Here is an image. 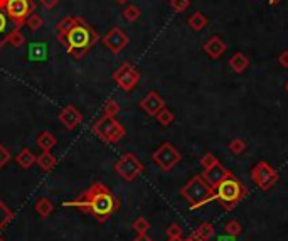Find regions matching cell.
<instances>
[{"instance_id":"obj_1","label":"cell","mask_w":288,"mask_h":241,"mask_svg":"<svg viewBox=\"0 0 288 241\" xmlns=\"http://www.w3.org/2000/svg\"><path fill=\"white\" fill-rule=\"evenodd\" d=\"M58 41L74 59H83L100 41L98 32L80 16H68L58 24Z\"/></svg>"},{"instance_id":"obj_2","label":"cell","mask_w":288,"mask_h":241,"mask_svg":"<svg viewBox=\"0 0 288 241\" xmlns=\"http://www.w3.org/2000/svg\"><path fill=\"white\" fill-rule=\"evenodd\" d=\"M66 207H76L85 214H90L98 222H106L118 211L120 201L103 182H95L74 201L64 202Z\"/></svg>"},{"instance_id":"obj_3","label":"cell","mask_w":288,"mask_h":241,"mask_svg":"<svg viewBox=\"0 0 288 241\" xmlns=\"http://www.w3.org/2000/svg\"><path fill=\"white\" fill-rule=\"evenodd\" d=\"M214 189H216V199L219 201L222 209L226 211H233L243 201L246 194H248L246 185L233 172H229V175L222 182L217 184Z\"/></svg>"},{"instance_id":"obj_4","label":"cell","mask_w":288,"mask_h":241,"mask_svg":"<svg viewBox=\"0 0 288 241\" xmlns=\"http://www.w3.org/2000/svg\"><path fill=\"white\" fill-rule=\"evenodd\" d=\"M180 196L189 202L190 209H197L201 206H206L207 202L216 199V189L211 184L206 182L202 175H194L187 184L180 189Z\"/></svg>"},{"instance_id":"obj_5","label":"cell","mask_w":288,"mask_h":241,"mask_svg":"<svg viewBox=\"0 0 288 241\" xmlns=\"http://www.w3.org/2000/svg\"><path fill=\"white\" fill-rule=\"evenodd\" d=\"M91 132L106 143H117L125 137L123 125L115 117H106V115L91 125Z\"/></svg>"},{"instance_id":"obj_6","label":"cell","mask_w":288,"mask_h":241,"mask_svg":"<svg viewBox=\"0 0 288 241\" xmlns=\"http://www.w3.org/2000/svg\"><path fill=\"white\" fill-rule=\"evenodd\" d=\"M0 11L6 12L16 27L26 26L27 17L36 12V4L32 0H0Z\"/></svg>"},{"instance_id":"obj_7","label":"cell","mask_w":288,"mask_h":241,"mask_svg":"<svg viewBox=\"0 0 288 241\" xmlns=\"http://www.w3.org/2000/svg\"><path fill=\"white\" fill-rule=\"evenodd\" d=\"M145 167L140 162L137 155L133 154H123L122 157L118 159V162L115 164V172L118 174V177H122L125 182H132L135 180L138 175H140Z\"/></svg>"},{"instance_id":"obj_8","label":"cell","mask_w":288,"mask_h":241,"mask_svg":"<svg viewBox=\"0 0 288 241\" xmlns=\"http://www.w3.org/2000/svg\"><path fill=\"white\" fill-rule=\"evenodd\" d=\"M180 159H182L180 152L169 142L162 143V145L152 154V160L155 162L164 172H169V170L174 169V167L180 162Z\"/></svg>"},{"instance_id":"obj_9","label":"cell","mask_w":288,"mask_h":241,"mask_svg":"<svg viewBox=\"0 0 288 241\" xmlns=\"http://www.w3.org/2000/svg\"><path fill=\"white\" fill-rule=\"evenodd\" d=\"M249 174H251L253 182L256 184L261 191H268V189H271L273 185L278 182V179H280V175H278L276 170L264 160L258 162Z\"/></svg>"},{"instance_id":"obj_10","label":"cell","mask_w":288,"mask_h":241,"mask_svg":"<svg viewBox=\"0 0 288 241\" xmlns=\"http://www.w3.org/2000/svg\"><path fill=\"white\" fill-rule=\"evenodd\" d=\"M138 80H140V73H138V69L130 61L123 63L122 66L113 73V81L127 93L132 91L133 88L138 85Z\"/></svg>"},{"instance_id":"obj_11","label":"cell","mask_w":288,"mask_h":241,"mask_svg":"<svg viewBox=\"0 0 288 241\" xmlns=\"http://www.w3.org/2000/svg\"><path fill=\"white\" fill-rule=\"evenodd\" d=\"M128 36L125 34V31L122 27H113V29H110L106 34L103 36V39H101V43L108 51H111L113 54H120L122 51L128 46Z\"/></svg>"},{"instance_id":"obj_12","label":"cell","mask_w":288,"mask_h":241,"mask_svg":"<svg viewBox=\"0 0 288 241\" xmlns=\"http://www.w3.org/2000/svg\"><path fill=\"white\" fill-rule=\"evenodd\" d=\"M165 106V100L157 91H148L140 100V108L145 111L148 117H155L159 111Z\"/></svg>"},{"instance_id":"obj_13","label":"cell","mask_w":288,"mask_h":241,"mask_svg":"<svg viewBox=\"0 0 288 241\" xmlns=\"http://www.w3.org/2000/svg\"><path fill=\"white\" fill-rule=\"evenodd\" d=\"M59 122H61L64 127H66L68 130H74L83 122V115H81V111L76 108V106H73V105H68V106H64V108L59 111Z\"/></svg>"},{"instance_id":"obj_14","label":"cell","mask_w":288,"mask_h":241,"mask_svg":"<svg viewBox=\"0 0 288 241\" xmlns=\"http://www.w3.org/2000/svg\"><path fill=\"white\" fill-rule=\"evenodd\" d=\"M204 53L207 54V58L211 59H219L222 58V54L227 51V44L222 41V37L219 36H211L209 39H206V43L202 46Z\"/></svg>"},{"instance_id":"obj_15","label":"cell","mask_w":288,"mask_h":241,"mask_svg":"<svg viewBox=\"0 0 288 241\" xmlns=\"http://www.w3.org/2000/svg\"><path fill=\"white\" fill-rule=\"evenodd\" d=\"M231 170H227L224 165H221L219 162H217L216 165H212V167H209V169H204V172L201 174L204 179H206V182L207 184H211L212 187H216L217 184L222 182L227 175H229Z\"/></svg>"},{"instance_id":"obj_16","label":"cell","mask_w":288,"mask_h":241,"mask_svg":"<svg viewBox=\"0 0 288 241\" xmlns=\"http://www.w3.org/2000/svg\"><path fill=\"white\" fill-rule=\"evenodd\" d=\"M248 66H249V59L248 56L243 53H236L229 58V68L233 69L236 74L244 73L246 69H248Z\"/></svg>"},{"instance_id":"obj_17","label":"cell","mask_w":288,"mask_h":241,"mask_svg":"<svg viewBox=\"0 0 288 241\" xmlns=\"http://www.w3.org/2000/svg\"><path fill=\"white\" fill-rule=\"evenodd\" d=\"M36 164L39 165V169L44 170V172H51L56 167V164H58V159H56L51 152H43L39 157H36Z\"/></svg>"},{"instance_id":"obj_18","label":"cell","mask_w":288,"mask_h":241,"mask_svg":"<svg viewBox=\"0 0 288 241\" xmlns=\"http://www.w3.org/2000/svg\"><path fill=\"white\" fill-rule=\"evenodd\" d=\"M4 44H9L12 48H22L26 44V37L21 32V27H14V29L9 32V36L2 41Z\"/></svg>"},{"instance_id":"obj_19","label":"cell","mask_w":288,"mask_h":241,"mask_svg":"<svg viewBox=\"0 0 288 241\" xmlns=\"http://www.w3.org/2000/svg\"><path fill=\"white\" fill-rule=\"evenodd\" d=\"M207 22H209L207 17L204 16L202 12H194V14H190V17L187 19V26H189L192 31H196V32H201L202 29H206Z\"/></svg>"},{"instance_id":"obj_20","label":"cell","mask_w":288,"mask_h":241,"mask_svg":"<svg viewBox=\"0 0 288 241\" xmlns=\"http://www.w3.org/2000/svg\"><path fill=\"white\" fill-rule=\"evenodd\" d=\"M34 209H36L37 214L43 217V219H46V217H49L51 212L54 211V202L48 197H41V199H37Z\"/></svg>"},{"instance_id":"obj_21","label":"cell","mask_w":288,"mask_h":241,"mask_svg":"<svg viewBox=\"0 0 288 241\" xmlns=\"http://www.w3.org/2000/svg\"><path fill=\"white\" fill-rule=\"evenodd\" d=\"M58 143V138H56L51 132H43L39 137H37V147L43 152H51V148L56 147Z\"/></svg>"},{"instance_id":"obj_22","label":"cell","mask_w":288,"mask_h":241,"mask_svg":"<svg viewBox=\"0 0 288 241\" xmlns=\"http://www.w3.org/2000/svg\"><path fill=\"white\" fill-rule=\"evenodd\" d=\"M48 58V46L36 43L29 46V59L31 61H44Z\"/></svg>"},{"instance_id":"obj_23","label":"cell","mask_w":288,"mask_h":241,"mask_svg":"<svg viewBox=\"0 0 288 241\" xmlns=\"http://www.w3.org/2000/svg\"><path fill=\"white\" fill-rule=\"evenodd\" d=\"M16 162L22 167V169L27 170L36 164V155L32 154L29 148H22V150L19 152V155L16 157Z\"/></svg>"},{"instance_id":"obj_24","label":"cell","mask_w":288,"mask_h":241,"mask_svg":"<svg viewBox=\"0 0 288 241\" xmlns=\"http://www.w3.org/2000/svg\"><path fill=\"white\" fill-rule=\"evenodd\" d=\"M194 233H196L202 241H207L214 236V226H212L211 222H201Z\"/></svg>"},{"instance_id":"obj_25","label":"cell","mask_w":288,"mask_h":241,"mask_svg":"<svg viewBox=\"0 0 288 241\" xmlns=\"http://www.w3.org/2000/svg\"><path fill=\"white\" fill-rule=\"evenodd\" d=\"M155 118H157V122L162 125V127H170V125L174 123V113H172V110L165 108V106L155 115Z\"/></svg>"},{"instance_id":"obj_26","label":"cell","mask_w":288,"mask_h":241,"mask_svg":"<svg viewBox=\"0 0 288 241\" xmlns=\"http://www.w3.org/2000/svg\"><path fill=\"white\" fill-rule=\"evenodd\" d=\"M122 14H123L125 21L130 22V24H133V22H137L138 19H140L142 11H140V9H138L137 6H128V7H125V11H123Z\"/></svg>"},{"instance_id":"obj_27","label":"cell","mask_w":288,"mask_h":241,"mask_svg":"<svg viewBox=\"0 0 288 241\" xmlns=\"http://www.w3.org/2000/svg\"><path fill=\"white\" fill-rule=\"evenodd\" d=\"M12 219H14V212L6 206V202L0 201V231L6 228V226H7Z\"/></svg>"},{"instance_id":"obj_28","label":"cell","mask_w":288,"mask_h":241,"mask_svg":"<svg viewBox=\"0 0 288 241\" xmlns=\"http://www.w3.org/2000/svg\"><path fill=\"white\" fill-rule=\"evenodd\" d=\"M26 26L29 27V31L32 32H36V31H39L41 27L44 26V21H43V17L39 16V14H36V12H32L29 17H27V21H26Z\"/></svg>"},{"instance_id":"obj_29","label":"cell","mask_w":288,"mask_h":241,"mask_svg":"<svg viewBox=\"0 0 288 241\" xmlns=\"http://www.w3.org/2000/svg\"><path fill=\"white\" fill-rule=\"evenodd\" d=\"M132 228L135 229L138 234H147L148 229H150V222H148L145 217H137V219L132 222Z\"/></svg>"},{"instance_id":"obj_30","label":"cell","mask_w":288,"mask_h":241,"mask_svg":"<svg viewBox=\"0 0 288 241\" xmlns=\"http://www.w3.org/2000/svg\"><path fill=\"white\" fill-rule=\"evenodd\" d=\"M227 148H229V152L233 155H241L246 150V142L241 140V138H234V140L229 143V147H227Z\"/></svg>"},{"instance_id":"obj_31","label":"cell","mask_w":288,"mask_h":241,"mask_svg":"<svg viewBox=\"0 0 288 241\" xmlns=\"http://www.w3.org/2000/svg\"><path fill=\"white\" fill-rule=\"evenodd\" d=\"M224 231H226V234H231V236H239V234H241V231H243V228H241L239 221L231 219V221H227V222H226Z\"/></svg>"},{"instance_id":"obj_32","label":"cell","mask_w":288,"mask_h":241,"mask_svg":"<svg viewBox=\"0 0 288 241\" xmlns=\"http://www.w3.org/2000/svg\"><path fill=\"white\" fill-rule=\"evenodd\" d=\"M118 111H120V105L115 100H108L103 106V115H106V117H117Z\"/></svg>"},{"instance_id":"obj_33","label":"cell","mask_w":288,"mask_h":241,"mask_svg":"<svg viewBox=\"0 0 288 241\" xmlns=\"http://www.w3.org/2000/svg\"><path fill=\"white\" fill-rule=\"evenodd\" d=\"M190 7V0H170V9L175 14H182Z\"/></svg>"},{"instance_id":"obj_34","label":"cell","mask_w":288,"mask_h":241,"mask_svg":"<svg viewBox=\"0 0 288 241\" xmlns=\"http://www.w3.org/2000/svg\"><path fill=\"white\" fill-rule=\"evenodd\" d=\"M199 162H201V165L204 167V169H209V167L216 165L219 160H217V157L212 154V152H207V154H204L201 157V160H199Z\"/></svg>"},{"instance_id":"obj_35","label":"cell","mask_w":288,"mask_h":241,"mask_svg":"<svg viewBox=\"0 0 288 241\" xmlns=\"http://www.w3.org/2000/svg\"><path fill=\"white\" fill-rule=\"evenodd\" d=\"M9 162H11V152L0 143V169H4Z\"/></svg>"},{"instance_id":"obj_36","label":"cell","mask_w":288,"mask_h":241,"mask_svg":"<svg viewBox=\"0 0 288 241\" xmlns=\"http://www.w3.org/2000/svg\"><path fill=\"white\" fill-rule=\"evenodd\" d=\"M167 236H169V238H182V228L174 222V224H170L169 228H167Z\"/></svg>"},{"instance_id":"obj_37","label":"cell","mask_w":288,"mask_h":241,"mask_svg":"<svg viewBox=\"0 0 288 241\" xmlns=\"http://www.w3.org/2000/svg\"><path fill=\"white\" fill-rule=\"evenodd\" d=\"M41 6L48 9V11H53L54 7L59 6V0H41Z\"/></svg>"},{"instance_id":"obj_38","label":"cell","mask_w":288,"mask_h":241,"mask_svg":"<svg viewBox=\"0 0 288 241\" xmlns=\"http://www.w3.org/2000/svg\"><path fill=\"white\" fill-rule=\"evenodd\" d=\"M7 29V16L4 11H0V34Z\"/></svg>"},{"instance_id":"obj_39","label":"cell","mask_w":288,"mask_h":241,"mask_svg":"<svg viewBox=\"0 0 288 241\" xmlns=\"http://www.w3.org/2000/svg\"><path fill=\"white\" fill-rule=\"evenodd\" d=\"M278 63H280L281 68H288V51H283L280 54V58H278Z\"/></svg>"},{"instance_id":"obj_40","label":"cell","mask_w":288,"mask_h":241,"mask_svg":"<svg viewBox=\"0 0 288 241\" xmlns=\"http://www.w3.org/2000/svg\"><path fill=\"white\" fill-rule=\"evenodd\" d=\"M217 241H236V236H231V234H221Z\"/></svg>"},{"instance_id":"obj_41","label":"cell","mask_w":288,"mask_h":241,"mask_svg":"<svg viewBox=\"0 0 288 241\" xmlns=\"http://www.w3.org/2000/svg\"><path fill=\"white\" fill-rule=\"evenodd\" d=\"M133 241H153V239L150 238V236H147V234H138Z\"/></svg>"},{"instance_id":"obj_42","label":"cell","mask_w":288,"mask_h":241,"mask_svg":"<svg viewBox=\"0 0 288 241\" xmlns=\"http://www.w3.org/2000/svg\"><path fill=\"white\" fill-rule=\"evenodd\" d=\"M184 241H202L201 238H199V236L196 234V233H192V234H190L189 236V238L187 239H184Z\"/></svg>"},{"instance_id":"obj_43","label":"cell","mask_w":288,"mask_h":241,"mask_svg":"<svg viewBox=\"0 0 288 241\" xmlns=\"http://www.w3.org/2000/svg\"><path fill=\"white\" fill-rule=\"evenodd\" d=\"M115 2H117V4H120V6H123V4H127L128 0H115Z\"/></svg>"},{"instance_id":"obj_44","label":"cell","mask_w":288,"mask_h":241,"mask_svg":"<svg viewBox=\"0 0 288 241\" xmlns=\"http://www.w3.org/2000/svg\"><path fill=\"white\" fill-rule=\"evenodd\" d=\"M169 241H184L182 238H169Z\"/></svg>"},{"instance_id":"obj_45","label":"cell","mask_w":288,"mask_h":241,"mask_svg":"<svg viewBox=\"0 0 288 241\" xmlns=\"http://www.w3.org/2000/svg\"><path fill=\"white\" fill-rule=\"evenodd\" d=\"M268 2H270V4H278L280 0H268Z\"/></svg>"},{"instance_id":"obj_46","label":"cell","mask_w":288,"mask_h":241,"mask_svg":"<svg viewBox=\"0 0 288 241\" xmlns=\"http://www.w3.org/2000/svg\"><path fill=\"white\" fill-rule=\"evenodd\" d=\"M285 91L288 93V80H286V83H285Z\"/></svg>"},{"instance_id":"obj_47","label":"cell","mask_w":288,"mask_h":241,"mask_svg":"<svg viewBox=\"0 0 288 241\" xmlns=\"http://www.w3.org/2000/svg\"><path fill=\"white\" fill-rule=\"evenodd\" d=\"M2 46H4V43H2V41H0V49H2Z\"/></svg>"},{"instance_id":"obj_48","label":"cell","mask_w":288,"mask_h":241,"mask_svg":"<svg viewBox=\"0 0 288 241\" xmlns=\"http://www.w3.org/2000/svg\"><path fill=\"white\" fill-rule=\"evenodd\" d=\"M0 241H6V239H4V238H2V236H0Z\"/></svg>"}]
</instances>
